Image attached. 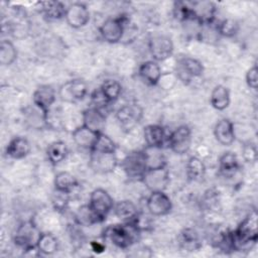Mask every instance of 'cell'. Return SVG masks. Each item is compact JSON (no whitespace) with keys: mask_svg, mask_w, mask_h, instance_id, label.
Here are the masks:
<instances>
[{"mask_svg":"<svg viewBox=\"0 0 258 258\" xmlns=\"http://www.w3.org/2000/svg\"><path fill=\"white\" fill-rule=\"evenodd\" d=\"M41 232L32 220L22 222L16 229L13 242L19 249L28 252L36 248Z\"/></svg>","mask_w":258,"mask_h":258,"instance_id":"cell-3","label":"cell"},{"mask_svg":"<svg viewBox=\"0 0 258 258\" xmlns=\"http://www.w3.org/2000/svg\"><path fill=\"white\" fill-rule=\"evenodd\" d=\"M69 154V148L66 142L61 140L51 142L46 148V157L49 163L57 165L63 161Z\"/></svg>","mask_w":258,"mask_h":258,"instance_id":"cell-31","label":"cell"},{"mask_svg":"<svg viewBox=\"0 0 258 258\" xmlns=\"http://www.w3.org/2000/svg\"><path fill=\"white\" fill-rule=\"evenodd\" d=\"M240 168L239 160L234 152H224L219 158V172L224 177H233Z\"/></svg>","mask_w":258,"mask_h":258,"instance_id":"cell-28","label":"cell"},{"mask_svg":"<svg viewBox=\"0 0 258 258\" xmlns=\"http://www.w3.org/2000/svg\"><path fill=\"white\" fill-rule=\"evenodd\" d=\"M75 222L78 226H84L89 227L95 224H99L94 212L90 208V206L83 205L81 206L77 212L75 213Z\"/></svg>","mask_w":258,"mask_h":258,"instance_id":"cell-36","label":"cell"},{"mask_svg":"<svg viewBox=\"0 0 258 258\" xmlns=\"http://www.w3.org/2000/svg\"><path fill=\"white\" fill-rule=\"evenodd\" d=\"M91 150L105 151V152H116V144L111 137H109L105 133H100Z\"/></svg>","mask_w":258,"mask_h":258,"instance_id":"cell-39","label":"cell"},{"mask_svg":"<svg viewBox=\"0 0 258 258\" xmlns=\"http://www.w3.org/2000/svg\"><path fill=\"white\" fill-rule=\"evenodd\" d=\"M231 102L230 92L228 88L223 85L216 86L210 96V103L212 107L218 111L226 110Z\"/></svg>","mask_w":258,"mask_h":258,"instance_id":"cell-30","label":"cell"},{"mask_svg":"<svg viewBox=\"0 0 258 258\" xmlns=\"http://www.w3.org/2000/svg\"><path fill=\"white\" fill-rule=\"evenodd\" d=\"M242 155L246 162L254 163L257 160V149L256 146L250 142L245 143L242 147Z\"/></svg>","mask_w":258,"mask_h":258,"instance_id":"cell-42","label":"cell"},{"mask_svg":"<svg viewBox=\"0 0 258 258\" xmlns=\"http://www.w3.org/2000/svg\"><path fill=\"white\" fill-rule=\"evenodd\" d=\"M148 49L153 60L159 62L168 59L172 55L174 46L169 36L156 34L149 38Z\"/></svg>","mask_w":258,"mask_h":258,"instance_id":"cell-10","label":"cell"},{"mask_svg":"<svg viewBox=\"0 0 258 258\" xmlns=\"http://www.w3.org/2000/svg\"><path fill=\"white\" fill-rule=\"evenodd\" d=\"M90 11L83 3L75 2L67 7L64 19L72 28L79 29L86 26L90 21Z\"/></svg>","mask_w":258,"mask_h":258,"instance_id":"cell-15","label":"cell"},{"mask_svg":"<svg viewBox=\"0 0 258 258\" xmlns=\"http://www.w3.org/2000/svg\"><path fill=\"white\" fill-rule=\"evenodd\" d=\"M191 130L187 125H180L168 134L166 145L176 154H185L191 145Z\"/></svg>","mask_w":258,"mask_h":258,"instance_id":"cell-8","label":"cell"},{"mask_svg":"<svg viewBox=\"0 0 258 258\" xmlns=\"http://www.w3.org/2000/svg\"><path fill=\"white\" fill-rule=\"evenodd\" d=\"M100 90L110 103H114L119 99L122 93V86L118 81L110 79L103 82Z\"/></svg>","mask_w":258,"mask_h":258,"instance_id":"cell-37","label":"cell"},{"mask_svg":"<svg viewBox=\"0 0 258 258\" xmlns=\"http://www.w3.org/2000/svg\"><path fill=\"white\" fill-rule=\"evenodd\" d=\"M36 248L39 254L53 255L58 250V241L51 233H41Z\"/></svg>","mask_w":258,"mask_h":258,"instance_id":"cell-34","label":"cell"},{"mask_svg":"<svg viewBox=\"0 0 258 258\" xmlns=\"http://www.w3.org/2000/svg\"><path fill=\"white\" fill-rule=\"evenodd\" d=\"M245 80H246V84L247 86L252 89V90H256L257 86H258V70H257V66L254 64L252 68H250L245 76Z\"/></svg>","mask_w":258,"mask_h":258,"instance_id":"cell-43","label":"cell"},{"mask_svg":"<svg viewBox=\"0 0 258 258\" xmlns=\"http://www.w3.org/2000/svg\"><path fill=\"white\" fill-rule=\"evenodd\" d=\"M146 209L153 217L166 216L172 210V202L164 191H150L146 199Z\"/></svg>","mask_w":258,"mask_h":258,"instance_id":"cell-13","label":"cell"},{"mask_svg":"<svg viewBox=\"0 0 258 258\" xmlns=\"http://www.w3.org/2000/svg\"><path fill=\"white\" fill-rule=\"evenodd\" d=\"M82 121L83 125L92 131L100 134L104 133V129L106 127V115L103 110L89 107L82 113Z\"/></svg>","mask_w":258,"mask_h":258,"instance_id":"cell-16","label":"cell"},{"mask_svg":"<svg viewBox=\"0 0 258 258\" xmlns=\"http://www.w3.org/2000/svg\"><path fill=\"white\" fill-rule=\"evenodd\" d=\"M185 174L190 181H200L206 174V165L197 156H190L185 165Z\"/></svg>","mask_w":258,"mask_h":258,"instance_id":"cell-32","label":"cell"},{"mask_svg":"<svg viewBox=\"0 0 258 258\" xmlns=\"http://www.w3.org/2000/svg\"><path fill=\"white\" fill-rule=\"evenodd\" d=\"M88 205L94 212L99 224L103 223L108 215L113 211L114 200L110 194L104 188H95L89 198Z\"/></svg>","mask_w":258,"mask_h":258,"instance_id":"cell-4","label":"cell"},{"mask_svg":"<svg viewBox=\"0 0 258 258\" xmlns=\"http://www.w3.org/2000/svg\"><path fill=\"white\" fill-rule=\"evenodd\" d=\"M131 251H132V253H130L129 256H133V257H150V256H152L150 249L145 246H140L137 249H134Z\"/></svg>","mask_w":258,"mask_h":258,"instance_id":"cell-44","label":"cell"},{"mask_svg":"<svg viewBox=\"0 0 258 258\" xmlns=\"http://www.w3.org/2000/svg\"><path fill=\"white\" fill-rule=\"evenodd\" d=\"M140 181L150 191H164L169 183V172L166 167L147 169Z\"/></svg>","mask_w":258,"mask_h":258,"instance_id":"cell-14","label":"cell"},{"mask_svg":"<svg viewBox=\"0 0 258 258\" xmlns=\"http://www.w3.org/2000/svg\"><path fill=\"white\" fill-rule=\"evenodd\" d=\"M88 94V86L81 79H74L62 84L58 89V97L62 102L76 103Z\"/></svg>","mask_w":258,"mask_h":258,"instance_id":"cell-12","label":"cell"},{"mask_svg":"<svg viewBox=\"0 0 258 258\" xmlns=\"http://www.w3.org/2000/svg\"><path fill=\"white\" fill-rule=\"evenodd\" d=\"M121 168L127 177L135 180H141L147 170L142 150L128 153L121 161Z\"/></svg>","mask_w":258,"mask_h":258,"instance_id":"cell-9","label":"cell"},{"mask_svg":"<svg viewBox=\"0 0 258 258\" xmlns=\"http://www.w3.org/2000/svg\"><path fill=\"white\" fill-rule=\"evenodd\" d=\"M140 233L133 223H121L108 226L104 230L103 237L117 248L127 250L137 242Z\"/></svg>","mask_w":258,"mask_h":258,"instance_id":"cell-2","label":"cell"},{"mask_svg":"<svg viewBox=\"0 0 258 258\" xmlns=\"http://www.w3.org/2000/svg\"><path fill=\"white\" fill-rule=\"evenodd\" d=\"M143 138L146 146L162 147L166 145L168 134L164 127L157 124L146 125L143 128Z\"/></svg>","mask_w":258,"mask_h":258,"instance_id":"cell-20","label":"cell"},{"mask_svg":"<svg viewBox=\"0 0 258 258\" xmlns=\"http://www.w3.org/2000/svg\"><path fill=\"white\" fill-rule=\"evenodd\" d=\"M90 246H91L92 251H94L95 253H102L105 250V246L101 242H98V241H91Z\"/></svg>","mask_w":258,"mask_h":258,"instance_id":"cell-45","label":"cell"},{"mask_svg":"<svg viewBox=\"0 0 258 258\" xmlns=\"http://www.w3.org/2000/svg\"><path fill=\"white\" fill-rule=\"evenodd\" d=\"M233 251L249 252L258 241V215L252 210L236 229L230 231Z\"/></svg>","mask_w":258,"mask_h":258,"instance_id":"cell-1","label":"cell"},{"mask_svg":"<svg viewBox=\"0 0 258 258\" xmlns=\"http://www.w3.org/2000/svg\"><path fill=\"white\" fill-rule=\"evenodd\" d=\"M113 212L122 223H133L140 213L136 205L129 200H122L116 203Z\"/></svg>","mask_w":258,"mask_h":258,"instance_id":"cell-26","label":"cell"},{"mask_svg":"<svg viewBox=\"0 0 258 258\" xmlns=\"http://www.w3.org/2000/svg\"><path fill=\"white\" fill-rule=\"evenodd\" d=\"M24 120L27 124H29L33 128H41L46 127V114L40 110L38 107H36L32 103V107L28 106L24 110Z\"/></svg>","mask_w":258,"mask_h":258,"instance_id":"cell-33","label":"cell"},{"mask_svg":"<svg viewBox=\"0 0 258 258\" xmlns=\"http://www.w3.org/2000/svg\"><path fill=\"white\" fill-rule=\"evenodd\" d=\"M174 73L176 79L183 84H188L192 79L199 78L204 74L203 63L191 56H181L177 58Z\"/></svg>","mask_w":258,"mask_h":258,"instance_id":"cell-5","label":"cell"},{"mask_svg":"<svg viewBox=\"0 0 258 258\" xmlns=\"http://www.w3.org/2000/svg\"><path fill=\"white\" fill-rule=\"evenodd\" d=\"M119 161L116 152H105V151H90L89 165L91 169L96 173L106 174L113 172L118 166Z\"/></svg>","mask_w":258,"mask_h":258,"instance_id":"cell-7","label":"cell"},{"mask_svg":"<svg viewBox=\"0 0 258 258\" xmlns=\"http://www.w3.org/2000/svg\"><path fill=\"white\" fill-rule=\"evenodd\" d=\"M140 79L148 86H156L161 78L162 72L159 63L155 60H146L141 63L138 70Z\"/></svg>","mask_w":258,"mask_h":258,"instance_id":"cell-22","label":"cell"},{"mask_svg":"<svg viewBox=\"0 0 258 258\" xmlns=\"http://www.w3.org/2000/svg\"><path fill=\"white\" fill-rule=\"evenodd\" d=\"M91 106L104 110L107 106H109L111 103L105 98V96L103 95V93L101 92L100 88L95 90L92 94H91Z\"/></svg>","mask_w":258,"mask_h":258,"instance_id":"cell-41","label":"cell"},{"mask_svg":"<svg viewBox=\"0 0 258 258\" xmlns=\"http://www.w3.org/2000/svg\"><path fill=\"white\" fill-rule=\"evenodd\" d=\"M69 201H70L69 194H64V192L54 189L52 197H51V204L55 211L60 212V213L64 212L69 206Z\"/></svg>","mask_w":258,"mask_h":258,"instance_id":"cell-40","label":"cell"},{"mask_svg":"<svg viewBox=\"0 0 258 258\" xmlns=\"http://www.w3.org/2000/svg\"><path fill=\"white\" fill-rule=\"evenodd\" d=\"M147 169H156L166 167V157L162 151V147L145 146L142 149Z\"/></svg>","mask_w":258,"mask_h":258,"instance_id":"cell-27","label":"cell"},{"mask_svg":"<svg viewBox=\"0 0 258 258\" xmlns=\"http://www.w3.org/2000/svg\"><path fill=\"white\" fill-rule=\"evenodd\" d=\"M54 189L71 195L79 187V181L75 175L68 171H59L53 179Z\"/></svg>","mask_w":258,"mask_h":258,"instance_id":"cell-29","label":"cell"},{"mask_svg":"<svg viewBox=\"0 0 258 258\" xmlns=\"http://www.w3.org/2000/svg\"><path fill=\"white\" fill-rule=\"evenodd\" d=\"M217 29L220 36L234 37L240 29V24L233 18H225L217 23Z\"/></svg>","mask_w":258,"mask_h":258,"instance_id":"cell-38","label":"cell"},{"mask_svg":"<svg viewBox=\"0 0 258 258\" xmlns=\"http://www.w3.org/2000/svg\"><path fill=\"white\" fill-rule=\"evenodd\" d=\"M98 135H99L98 133L92 131L91 129L87 128L83 124L78 126L72 132V138L74 143L78 147L83 149H88L89 151H91V149L93 148Z\"/></svg>","mask_w":258,"mask_h":258,"instance_id":"cell-24","label":"cell"},{"mask_svg":"<svg viewBox=\"0 0 258 258\" xmlns=\"http://www.w3.org/2000/svg\"><path fill=\"white\" fill-rule=\"evenodd\" d=\"M40 13L43 17L50 21L60 20L64 18L67 7L60 1L49 0V1H41L37 3Z\"/></svg>","mask_w":258,"mask_h":258,"instance_id":"cell-23","label":"cell"},{"mask_svg":"<svg viewBox=\"0 0 258 258\" xmlns=\"http://www.w3.org/2000/svg\"><path fill=\"white\" fill-rule=\"evenodd\" d=\"M192 20L200 25L216 21L217 7L212 1H187Z\"/></svg>","mask_w":258,"mask_h":258,"instance_id":"cell-11","label":"cell"},{"mask_svg":"<svg viewBox=\"0 0 258 258\" xmlns=\"http://www.w3.org/2000/svg\"><path fill=\"white\" fill-rule=\"evenodd\" d=\"M30 151L31 145L29 141L22 136H16L12 138L7 144L5 153L12 159H22L26 157Z\"/></svg>","mask_w":258,"mask_h":258,"instance_id":"cell-25","label":"cell"},{"mask_svg":"<svg viewBox=\"0 0 258 258\" xmlns=\"http://www.w3.org/2000/svg\"><path fill=\"white\" fill-rule=\"evenodd\" d=\"M178 247L188 253L196 252L203 246L200 234L192 228H184L177 235Z\"/></svg>","mask_w":258,"mask_h":258,"instance_id":"cell-19","label":"cell"},{"mask_svg":"<svg viewBox=\"0 0 258 258\" xmlns=\"http://www.w3.org/2000/svg\"><path fill=\"white\" fill-rule=\"evenodd\" d=\"M214 136L220 144L225 146L231 145L236 139L233 122L228 118L219 120L214 128Z\"/></svg>","mask_w":258,"mask_h":258,"instance_id":"cell-21","label":"cell"},{"mask_svg":"<svg viewBox=\"0 0 258 258\" xmlns=\"http://www.w3.org/2000/svg\"><path fill=\"white\" fill-rule=\"evenodd\" d=\"M142 116L141 108L136 104H126L116 111V119L125 128H131L139 122Z\"/></svg>","mask_w":258,"mask_h":258,"instance_id":"cell-18","label":"cell"},{"mask_svg":"<svg viewBox=\"0 0 258 258\" xmlns=\"http://www.w3.org/2000/svg\"><path fill=\"white\" fill-rule=\"evenodd\" d=\"M56 101V92L49 85H41L32 94V103L46 115Z\"/></svg>","mask_w":258,"mask_h":258,"instance_id":"cell-17","label":"cell"},{"mask_svg":"<svg viewBox=\"0 0 258 258\" xmlns=\"http://www.w3.org/2000/svg\"><path fill=\"white\" fill-rule=\"evenodd\" d=\"M127 21L128 20L125 16L106 19L99 27L103 40L108 43H117L122 40L125 34Z\"/></svg>","mask_w":258,"mask_h":258,"instance_id":"cell-6","label":"cell"},{"mask_svg":"<svg viewBox=\"0 0 258 258\" xmlns=\"http://www.w3.org/2000/svg\"><path fill=\"white\" fill-rule=\"evenodd\" d=\"M17 49L13 42L3 39L0 43V63L3 67L11 66L17 58Z\"/></svg>","mask_w":258,"mask_h":258,"instance_id":"cell-35","label":"cell"}]
</instances>
